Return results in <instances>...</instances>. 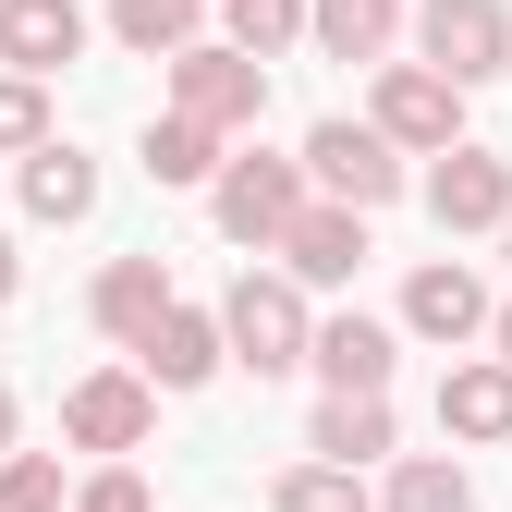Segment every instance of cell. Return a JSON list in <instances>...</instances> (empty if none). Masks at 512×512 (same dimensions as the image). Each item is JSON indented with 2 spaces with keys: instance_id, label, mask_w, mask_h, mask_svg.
<instances>
[{
  "instance_id": "cell-16",
  "label": "cell",
  "mask_w": 512,
  "mask_h": 512,
  "mask_svg": "<svg viewBox=\"0 0 512 512\" xmlns=\"http://www.w3.org/2000/svg\"><path fill=\"white\" fill-rule=\"evenodd\" d=\"M305 452H330V464H391V391H330L305 427Z\"/></svg>"
},
{
  "instance_id": "cell-10",
  "label": "cell",
  "mask_w": 512,
  "mask_h": 512,
  "mask_svg": "<svg viewBox=\"0 0 512 512\" xmlns=\"http://www.w3.org/2000/svg\"><path fill=\"white\" fill-rule=\"evenodd\" d=\"M488 317L500 305H488V281L464 269V256H427V269L403 281V330L415 342H488Z\"/></svg>"
},
{
  "instance_id": "cell-7",
  "label": "cell",
  "mask_w": 512,
  "mask_h": 512,
  "mask_svg": "<svg viewBox=\"0 0 512 512\" xmlns=\"http://www.w3.org/2000/svg\"><path fill=\"white\" fill-rule=\"evenodd\" d=\"M305 171H317V196H342V208H391L403 196V147L378 135V122H342V110L305 135Z\"/></svg>"
},
{
  "instance_id": "cell-14",
  "label": "cell",
  "mask_w": 512,
  "mask_h": 512,
  "mask_svg": "<svg viewBox=\"0 0 512 512\" xmlns=\"http://www.w3.org/2000/svg\"><path fill=\"white\" fill-rule=\"evenodd\" d=\"M330 391H391V366H403V330L391 317H317V354H305Z\"/></svg>"
},
{
  "instance_id": "cell-27",
  "label": "cell",
  "mask_w": 512,
  "mask_h": 512,
  "mask_svg": "<svg viewBox=\"0 0 512 512\" xmlns=\"http://www.w3.org/2000/svg\"><path fill=\"white\" fill-rule=\"evenodd\" d=\"M25 293V256H13V232H0V305H13Z\"/></svg>"
},
{
  "instance_id": "cell-24",
  "label": "cell",
  "mask_w": 512,
  "mask_h": 512,
  "mask_svg": "<svg viewBox=\"0 0 512 512\" xmlns=\"http://www.w3.org/2000/svg\"><path fill=\"white\" fill-rule=\"evenodd\" d=\"M37 147H49V74L0 61V159H37Z\"/></svg>"
},
{
  "instance_id": "cell-21",
  "label": "cell",
  "mask_w": 512,
  "mask_h": 512,
  "mask_svg": "<svg viewBox=\"0 0 512 512\" xmlns=\"http://www.w3.org/2000/svg\"><path fill=\"white\" fill-rule=\"evenodd\" d=\"M110 37H122V49H147V61H171V49H196V37H208V0H110Z\"/></svg>"
},
{
  "instance_id": "cell-1",
  "label": "cell",
  "mask_w": 512,
  "mask_h": 512,
  "mask_svg": "<svg viewBox=\"0 0 512 512\" xmlns=\"http://www.w3.org/2000/svg\"><path fill=\"white\" fill-rule=\"evenodd\" d=\"M220 330H232V366H256V378H293L317 354V317H305V281L293 269H244L220 293Z\"/></svg>"
},
{
  "instance_id": "cell-20",
  "label": "cell",
  "mask_w": 512,
  "mask_h": 512,
  "mask_svg": "<svg viewBox=\"0 0 512 512\" xmlns=\"http://www.w3.org/2000/svg\"><path fill=\"white\" fill-rule=\"evenodd\" d=\"M378 512H476V476H464L452 452H403L391 488H378Z\"/></svg>"
},
{
  "instance_id": "cell-4",
  "label": "cell",
  "mask_w": 512,
  "mask_h": 512,
  "mask_svg": "<svg viewBox=\"0 0 512 512\" xmlns=\"http://www.w3.org/2000/svg\"><path fill=\"white\" fill-rule=\"evenodd\" d=\"M464 98L476 86H452L439 61H378V135H391L403 159H439V147H464Z\"/></svg>"
},
{
  "instance_id": "cell-11",
  "label": "cell",
  "mask_w": 512,
  "mask_h": 512,
  "mask_svg": "<svg viewBox=\"0 0 512 512\" xmlns=\"http://www.w3.org/2000/svg\"><path fill=\"white\" fill-rule=\"evenodd\" d=\"M135 366L159 378V391H208V378L232 366V330H220V305H171L159 330L135 342Z\"/></svg>"
},
{
  "instance_id": "cell-25",
  "label": "cell",
  "mask_w": 512,
  "mask_h": 512,
  "mask_svg": "<svg viewBox=\"0 0 512 512\" xmlns=\"http://www.w3.org/2000/svg\"><path fill=\"white\" fill-rule=\"evenodd\" d=\"M0 512H61V464L49 452H0Z\"/></svg>"
},
{
  "instance_id": "cell-17",
  "label": "cell",
  "mask_w": 512,
  "mask_h": 512,
  "mask_svg": "<svg viewBox=\"0 0 512 512\" xmlns=\"http://www.w3.org/2000/svg\"><path fill=\"white\" fill-rule=\"evenodd\" d=\"M403 25H415L403 0H317V13H305L317 61H391V37H403Z\"/></svg>"
},
{
  "instance_id": "cell-12",
  "label": "cell",
  "mask_w": 512,
  "mask_h": 512,
  "mask_svg": "<svg viewBox=\"0 0 512 512\" xmlns=\"http://www.w3.org/2000/svg\"><path fill=\"white\" fill-rule=\"evenodd\" d=\"M171 305H183V293H171V269H159V256H110V269L86 281V317H98V330H110L122 354H135V342L159 330Z\"/></svg>"
},
{
  "instance_id": "cell-22",
  "label": "cell",
  "mask_w": 512,
  "mask_h": 512,
  "mask_svg": "<svg viewBox=\"0 0 512 512\" xmlns=\"http://www.w3.org/2000/svg\"><path fill=\"white\" fill-rule=\"evenodd\" d=\"M269 512H366V464H330V452H305V464L269 488Z\"/></svg>"
},
{
  "instance_id": "cell-3",
  "label": "cell",
  "mask_w": 512,
  "mask_h": 512,
  "mask_svg": "<svg viewBox=\"0 0 512 512\" xmlns=\"http://www.w3.org/2000/svg\"><path fill=\"white\" fill-rule=\"evenodd\" d=\"M171 110L220 122V135H256V122H269V61H256V49H232V37L171 49Z\"/></svg>"
},
{
  "instance_id": "cell-2",
  "label": "cell",
  "mask_w": 512,
  "mask_h": 512,
  "mask_svg": "<svg viewBox=\"0 0 512 512\" xmlns=\"http://www.w3.org/2000/svg\"><path fill=\"white\" fill-rule=\"evenodd\" d=\"M305 196H317V171H305V159H220L208 220H220L232 244H256V256H281V232L305 220Z\"/></svg>"
},
{
  "instance_id": "cell-26",
  "label": "cell",
  "mask_w": 512,
  "mask_h": 512,
  "mask_svg": "<svg viewBox=\"0 0 512 512\" xmlns=\"http://www.w3.org/2000/svg\"><path fill=\"white\" fill-rule=\"evenodd\" d=\"M74 512H147V476H135V464H98V476L74 488Z\"/></svg>"
},
{
  "instance_id": "cell-23",
  "label": "cell",
  "mask_w": 512,
  "mask_h": 512,
  "mask_svg": "<svg viewBox=\"0 0 512 512\" xmlns=\"http://www.w3.org/2000/svg\"><path fill=\"white\" fill-rule=\"evenodd\" d=\"M305 13H317V0H220V37L256 49V61H281V49L305 37Z\"/></svg>"
},
{
  "instance_id": "cell-8",
  "label": "cell",
  "mask_w": 512,
  "mask_h": 512,
  "mask_svg": "<svg viewBox=\"0 0 512 512\" xmlns=\"http://www.w3.org/2000/svg\"><path fill=\"white\" fill-rule=\"evenodd\" d=\"M427 220H439V232H500V220H512V159L476 147V135L439 147V171H427Z\"/></svg>"
},
{
  "instance_id": "cell-15",
  "label": "cell",
  "mask_w": 512,
  "mask_h": 512,
  "mask_svg": "<svg viewBox=\"0 0 512 512\" xmlns=\"http://www.w3.org/2000/svg\"><path fill=\"white\" fill-rule=\"evenodd\" d=\"M98 25H86V0H0V61L13 74H61Z\"/></svg>"
},
{
  "instance_id": "cell-30",
  "label": "cell",
  "mask_w": 512,
  "mask_h": 512,
  "mask_svg": "<svg viewBox=\"0 0 512 512\" xmlns=\"http://www.w3.org/2000/svg\"><path fill=\"white\" fill-rule=\"evenodd\" d=\"M500 256H512V220H500Z\"/></svg>"
},
{
  "instance_id": "cell-13",
  "label": "cell",
  "mask_w": 512,
  "mask_h": 512,
  "mask_svg": "<svg viewBox=\"0 0 512 512\" xmlns=\"http://www.w3.org/2000/svg\"><path fill=\"white\" fill-rule=\"evenodd\" d=\"M439 439H476V452L512 439V354H464L439 378Z\"/></svg>"
},
{
  "instance_id": "cell-5",
  "label": "cell",
  "mask_w": 512,
  "mask_h": 512,
  "mask_svg": "<svg viewBox=\"0 0 512 512\" xmlns=\"http://www.w3.org/2000/svg\"><path fill=\"white\" fill-rule=\"evenodd\" d=\"M415 61H439L452 86L512 74V0H415Z\"/></svg>"
},
{
  "instance_id": "cell-6",
  "label": "cell",
  "mask_w": 512,
  "mask_h": 512,
  "mask_svg": "<svg viewBox=\"0 0 512 512\" xmlns=\"http://www.w3.org/2000/svg\"><path fill=\"white\" fill-rule=\"evenodd\" d=\"M147 427H159V378L147 366H98L61 391V439L74 452H147Z\"/></svg>"
},
{
  "instance_id": "cell-29",
  "label": "cell",
  "mask_w": 512,
  "mask_h": 512,
  "mask_svg": "<svg viewBox=\"0 0 512 512\" xmlns=\"http://www.w3.org/2000/svg\"><path fill=\"white\" fill-rule=\"evenodd\" d=\"M488 354H512V305H500V317H488Z\"/></svg>"
},
{
  "instance_id": "cell-9",
  "label": "cell",
  "mask_w": 512,
  "mask_h": 512,
  "mask_svg": "<svg viewBox=\"0 0 512 512\" xmlns=\"http://www.w3.org/2000/svg\"><path fill=\"white\" fill-rule=\"evenodd\" d=\"M366 220H378V208H342V196H305V220L281 232V269H293L305 293H330V281H354L366 256H378V244H366Z\"/></svg>"
},
{
  "instance_id": "cell-19",
  "label": "cell",
  "mask_w": 512,
  "mask_h": 512,
  "mask_svg": "<svg viewBox=\"0 0 512 512\" xmlns=\"http://www.w3.org/2000/svg\"><path fill=\"white\" fill-rule=\"evenodd\" d=\"M220 147H232L220 122H196V110H159L135 159H147V183H220Z\"/></svg>"
},
{
  "instance_id": "cell-18",
  "label": "cell",
  "mask_w": 512,
  "mask_h": 512,
  "mask_svg": "<svg viewBox=\"0 0 512 512\" xmlns=\"http://www.w3.org/2000/svg\"><path fill=\"white\" fill-rule=\"evenodd\" d=\"M86 208H98V159H86V147H61V135H49V147L25 159V220H49V232H74Z\"/></svg>"
},
{
  "instance_id": "cell-28",
  "label": "cell",
  "mask_w": 512,
  "mask_h": 512,
  "mask_svg": "<svg viewBox=\"0 0 512 512\" xmlns=\"http://www.w3.org/2000/svg\"><path fill=\"white\" fill-rule=\"evenodd\" d=\"M13 427H25V415H13V378H0V452H13Z\"/></svg>"
}]
</instances>
